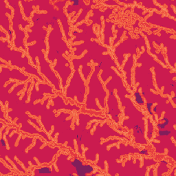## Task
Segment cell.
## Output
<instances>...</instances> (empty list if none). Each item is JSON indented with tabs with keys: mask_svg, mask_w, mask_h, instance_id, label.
<instances>
[{
	"mask_svg": "<svg viewBox=\"0 0 176 176\" xmlns=\"http://www.w3.org/2000/svg\"><path fill=\"white\" fill-rule=\"evenodd\" d=\"M71 164L74 167H75L77 175L85 176L87 174H91L94 171V168L90 164H83L82 162L79 158H75L74 161L71 162Z\"/></svg>",
	"mask_w": 176,
	"mask_h": 176,
	"instance_id": "6da1fadb",
	"label": "cell"
},
{
	"mask_svg": "<svg viewBox=\"0 0 176 176\" xmlns=\"http://www.w3.org/2000/svg\"><path fill=\"white\" fill-rule=\"evenodd\" d=\"M52 173V169L50 167H42L41 168H38V169H35L34 175H46V174H51Z\"/></svg>",
	"mask_w": 176,
	"mask_h": 176,
	"instance_id": "7a4b0ae2",
	"label": "cell"
},
{
	"mask_svg": "<svg viewBox=\"0 0 176 176\" xmlns=\"http://www.w3.org/2000/svg\"><path fill=\"white\" fill-rule=\"evenodd\" d=\"M134 95L135 101H136V104L138 105L144 106L145 103V100L142 97L141 94L140 93V92H139L138 90V89H137V90L136 91V92H134Z\"/></svg>",
	"mask_w": 176,
	"mask_h": 176,
	"instance_id": "3957f363",
	"label": "cell"
},
{
	"mask_svg": "<svg viewBox=\"0 0 176 176\" xmlns=\"http://www.w3.org/2000/svg\"><path fill=\"white\" fill-rule=\"evenodd\" d=\"M153 125L150 121V119H148V132H147V138L151 140L153 136Z\"/></svg>",
	"mask_w": 176,
	"mask_h": 176,
	"instance_id": "277c9868",
	"label": "cell"
},
{
	"mask_svg": "<svg viewBox=\"0 0 176 176\" xmlns=\"http://www.w3.org/2000/svg\"><path fill=\"white\" fill-rule=\"evenodd\" d=\"M158 133L160 136H168L171 134V131L165 129H159Z\"/></svg>",
	"mask_w": 176,
	"mask_h": 176,
	"instance_id": "5b68a950",
	"label": "cell"
}]
</instances>
